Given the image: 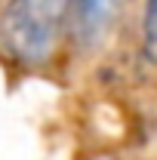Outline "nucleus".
Instances as JSON below:
<instances>
[{"label": "nucleus", "mask_w": 157, "mask_h": 160, "mask_svg": "<svg viewBox=\"0 0 157 160\" xmlns=\"http://www.w3.org/2000/svg\"><path fill=\"white\" fill-rule=\"evenodd\" d=\"M74 0H6L0 6V49L25 68L49 65L68 37Z\"/></svg>", "instance_id": "1"}, {"label": "nucleus", "mask_w": 157, "mask_h": 160, "mask_svg": "<svg viewBox=\"0 0 157 160\" xmlns=\"http://www.w3.org/2000/svg\"><path fill=\"white\" fill-rule=\"evenodd\" d=\"M142 31H145L148 43L157 46V0H145L142 3Z\"/></svg>", "instance_id": "3"}, {"label": "nucleus", "mask_w": 157, "mask_h": 160, "mask_svg": "<svg viewBox=\"0 0 157 160\" xmlns=\"http://www.w3.org/2000/svg\"><path fill=\"white\" fill-rule=\"evenodd\" d=\"M129 0H74L68 19V40L77 49H96L123 19Z\"/></svg>", "instance_id": "2"}]
</instances>
